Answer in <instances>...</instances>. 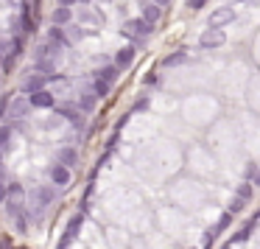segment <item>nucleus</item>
<instances>
[{
    "mask_svg": "<svg viewBox=\"0 0 260 249\" xmlns=\"http://www.w3.org/2000/svg\"><path fill=\"white\" fill-rule=\"evenodd\" d=\"M235 23V9L232 6H221V9H213L207 17V28H224V25Z\"/></svg>",
    "mask_w": 260,
    "mask_h": 249,
    "instance_id": "nucleus-3",
    "label": "nucleus"
},
{
    "mask_svg": "<svg viewBox=\"0 0 260 249\" xmlns=\"http://www.w3.org/2000/svg\"><path fill=\"white\" fill-rule=\"evenodd\" d=\"M187 59H190V53H187L185 48H179V51L168 53V56L162 59V65H165V68H179V65H185Z\"/></svg>",
    "mask_w": 260,
    "mask_h": 249,
    "instance_id": "nucleus-10",
    "label": "nucleus"
},
{
    "mask_svg": "<svg viewBox=\"0 0 260 249\" xmlns=\"http://www.w3.org/2000/svg\"><path fill=\"white\" fill-rule=\"evenodd\" d=\"M230 224H232V215L224 210V213H221V219L215 221V224L210 227L207 232H204V246H202V249H210V246H213V243L221 238V232H224V230H230Z\"/></svg>",
    "mask_w": 260,
    "mask_h": 249,
    "instance_id": "nucleus-2",
    "label": "nucleus"
},
{
    "mask_svg": "<svg viewBox=\"0 0 260 249\" xmlns=\"http://www.w3.org/2000/svg\"><path fill=\"white\" fill-rule=\"evenodd\" d=\"M148 107H151V98H148V96H140L135 101V112H143V109H148Z\"/></svg>",
    "mask_w": 260,
    "mask_h": 249,
    "instance_id": "nucleus-25",
    "label": "nucleus"
},
{
    "mask_svg": "<svg viewBox=\"0 0 260 249\" xmlns=\"http://www.w3.org/2000/svg\"><path fill=\"white\" fill-rule=\"evenodd\" d=\"M76 160H79V151H76V148H62V151H59V163H62L64 168H68V165H76Z\"/></svg>",
    "mask_w": 260,
    "mask_h": 249,
    "instance_id": "nucleus-18",
    "label": "nucleus"
},
{
    "mask_svg": "<svg viewBox=\"0 0 260 249\" xmlns=\"http://www.w3.org/2000/svg\"><path fill=\"white\" fill-rule=\"evenodd\" d=\"M159 17H162V9L157 6V3H146V0H143V20H146V23H159Z\"/></svg>",
    "mask_w": 260,
    "mask_h": 249,
    "instance_id": "nucleus-11",
    "label": "nucleus"
},
{
    "mask_svg": "<svg viewBox=\"0 0 260 249\" xmlns=\"http://www.w3.org/2000/svg\"><path fill=\"white\" fill-rule=\"evenodd\" d=\"M243 207H246V202H243V199H238V196H232V202L226 204V213H230V215H238Z\"/></svg>",
    "mask_w": 260,
    "mask_h": 249,
    "instance_id": "nucleus-21",
    "label": "nucleus"
},
{
    "mask_svg": "<svg viewBox=\"0 0 260 249\" xmlns=\"http://www.w3.org/2000/svg\"><path fill=\"white\" fill-rule=\"evenodd\" d=\"M254 171H257V163H249V165H246V174H243V176H246V182H252Z\"/></svg>",
    "mask_w": 260,
    "mask_h": 249,
    "instance_id": "nucleus-27",
    "label": "nucleus"
},
{
    "mask_svg": "<svg viewBox=\"0 0 260 249\" xmlns=\"http://www.w3.org/2000/svg\"><path fill=\"white\" fill-rule=\"evenodd\" d=\"M118 76H120V68H115V65H107V68L95 70V79H98V81H104V84H109V87H112L115 81H118Z\"/></svg>",
    "mask_w": 260,
    "mask_h": 249,
    "instance_id": "nucleus-8",
    "label": "nucleus"
},
{
    "mask_svg": "<svg viewBox=\"0 0 260 249\" xmlns=\"http://www.w3.org/2000/svg\"><path fill=\"white\" fill-rule=\"evenodd\" d=\"M199 45H202L204 51L226 45V31H224V28H207V31H202V37H199Z\"/></svg>",
    "mask_w": 260,
    "mask_h": 249,
    "instance_id": "nucleus-4",
    "label": "nucleus"
},
{
    "mask_svg": "<svg viewBox=\"0 0 260 249\" xmlns=\"http://www.w3.org/2000/svg\"><path fill=\"white\" fill-rule=\"evenodd\" d=\"M79 3H90V0H79Z\"/></svg>",
    "mask_w": 260,
    "mask_h": 249,
    "instance_id": "nucleus-35",
    "label": "nucleus"
},
{
    "mask_svg": "<svg viewBox=\"0 0 260 249\" xmlns=\"http://www.w3.org/2000/svg\"><path fill=\"white\" fill-rule=\"evenodd\" d=\"M9 107H12V96H3L0 98V120L9 118Z\"/></svg>",
    "mask_w": 260,
    "mask_h": 249,
    "instance_id": "nucleus-23",
    "label": "nucleus"
},
{
    "mask_svg": "<svg viewBox=\"0 0 260 249\" xmlns=\"http://www.w3.org/2000/svg\"><path fill=\"white\" fill-rule=\"evenodd\" d=\"M12 140V126H0V148H9Z\"/></svg>",
    "mask_w": 260,
    "mask_h": 249,
    "instance_id": "nucleus-22",
    "label": "nucleus"
},
{
    "mask_svg": "<svg viewBox=\"0 0 260 249\" xmlns=\"http://www.w3.org/2000/svg\"><path fill=\"white\" fill-rule=\"evenodd\" d=\"M79 23L104 25V14H101V12H90V9H81V12H79Z\"/></svg>",
    "mask_w": 260,
    "mask_h": 249,
    "instance_id": "nucleus-14",
    "label": "nucleus"
},
{
    "mask_svg": "<svg viewBox=\"0 0 260 249\" xmlns=\"http://www.w3.org/2000/svg\"><path fill=\"white\" fill-rule=\"evenodd\" d=\"M109 90H112V87L104 84V81H98V79L92 81V92H95V96H101V98H104V96H109Z\"/></svg>",
    "mask_w": 260,
    "mask_h": 249,
    "instance_id": "nucleus-24",
    "label": "nucleus"
},
{
    "mask_svg": "<svg viewBox=\"0 0 260 249\" xmlns=\"http://www.w3.org/2000/svg\"><path fill=\"white\" fill-rule=\"evenodd\" d=\"M28 104L31 107H56V98H53V92L40 90V92H34V96L28 98Z\"/></svg>",
    "mask_w": 260,
    "mask_h": 249,
    "instance_id": "nucleus-9",
    "label": "nucleus"
},
{
    "mask_svg": "<svg viewBox=\"0 0 260 249\" xmlns=\"http://www.w3.org/2000/svg\"><path fill=\"white\" fill-rule=\"evenodd\" d=\"M51 179L56 182V185H68V182H70V171L64 168V165H53V168H51Z\"/></svg>",
    "mask_w": 260,
    "mask_h": 249,
    "instance_id": "nucleus-15",
    "label": "nucleus"
},
{
    "mask_svg": "<svg viewBox=\"0 0 260 249\" xmlns=\"http://www.w3.org/2000/svg\"><path fill=\"white\" fill-rule=\"evenodd\" d=\"M254 227H257V221L249 219L246 224H243L241 230H238L235 235H232V241H230V243H243V241H249V238H252V232H254Z\"/></svg>",
    "mask_w": 260,
    "mask_h": 249,
    "instance_id": "nucleus-12",
    "label": "nucleus"
},
{
    "mask_svg": "<svg viewBox=\"0 0 260 249\" xmlns=\"http://www.w3.org/2000/svg\"><path fill=\"white\" fill-rule=\"evenodd\" d=\"M232 3H243V0H226V6H232Z\"/></svg>",
    "mask_w": 260,
    "mask_h": 249,
    "instance_id": "nucleus-33",
    "label": "nucleus"
},
{
    "mask_svg": "<svg viewBox=\"0 0 260 249\" xmlns=\"http://www.w3.org/2000/svg\"><path fill=\"white\" fill-rule=\"evenodd\" d=\"M104 3H109V0H104Z\"/></svg>",
    "mask_w": 260,
    "mask_h": 249,
    "instance_id": "nucleus-36",
    "label": "nucleus"
},
{
    "mask_svg": "<svg viewBox=\"0 0 260 249\" xmlns=\"http://www.w3.org/2000/svg\"><path fill=\"white\" fill-rule=\"evenodd\" d=\"M135 53H137V48H135V45L120 48V51L115 53V68H120V70L132 68V62H135Z\"/></svg>",
    "mask_w": 260,
    "mask_h": 249,
    "instance_id": "nucleus-5",
    "label": "nucleus"
},
{
    "mask_svg": "<svg viewBox=\"0 0 260 249\" xmlns=\"http://www.w3.org/2000/svg\"><path fill=\"white\" fill-rule=\"evenodd\" d=\"M56 109H59V115H64V118L76 126V129H81V126H84V115H81L73 104H62V107H56Z\"/></svg>",
    "mask_w": 260,
    "mask_h": 249,
    "instance_id": "nucleus-6",
    "label": "nucleus"
},
{
    "mask_svg": "<svg viewBox=\"0 0 260 249\" xmlns=\"http://www.w3.org/2000/svg\"><path fill=\"white\" fill-rule=\"evenodd\" d=\"M120 31H123V37H129V40L135 42V48H140L143 42L148 40V34L154 31V25H151V23H146L143 17H135V20H126Z\"/></svg>",
    "mask_w": 260,
    "mask_h": 249,
    "instance_id": "nucleus-1",
    "label": "nucleus"
},
{
    "mask_svg": "<svg viewBox=\"0 0 260 249\" xmlns=\"http://www.w3.org/2000/svg\"><path fill=\"white\" fill-rule=\"evenodd\" d=\"M79 0H59V6H64V9H70V6H76Z\"/></svg>",
    "mask_w": 260,
    "mask_h": 249,
    "instance_id": "nucleus-30",
    "label": "nucleus"
},
{
    "mask_svg": "<svg viewBox=\"0 0 260 249\" xmlns=\"http://www.w3.org/2000/svg\"><path fill=\"white\" fill-rule=\"evenodd\" d=\"M252 219H254V221H260V210H257V213H254V215H252Z\"/></svg>",
    "mask_w": 260,
    "mask_h": 249,
    "instance_id": "nucleus-34",
    "label": "nucleus"
},
{
    "mask_svg": "<svg viewBox=\"0 0 260 249\" xmlns=\"http://www.w3.org/2000/svg\"><path fill=\"white\" fill-rule=\"evenodd\" d=\"M143 84H157V73H148L146 79H143Z\"/></svg>",
    "mask_w": 260,
    "mask_h": 249,
    "instance_id": "nucleus-28",
    "label": "nucleus"
},
{
    "mask_svg": "<svg viewBox=\"0 0 260 249\" xmlns=\"http://www.w3.org/2000/svg\"><path fill=\"white\" fill-rule=\"evenodd\" d=\"M48 81H51V76H31V79H25L23 81V92H31V96H34V92H40V90H45V84Z\"/></svg>",
    "mask_w": 260,
    "mask_h": 249,
    "instance_id": "nucleus-7",
    "label": "nucleus"
},
{
    "mask_svg": "<svg viewBox=\"0 0 260 249\" xmlns=\"http://www.w3.org/2000/svg\"><path fill=\"white\" fill-rule=\"evenodd\" d=\"M235 196H238V199H243V202L249 204V202H252V196H254V185H252V182H246V179H243L241 185L235 188Z\"/></svg>",
    "mask_w": 260,
    "mask_h": 249,
    "instance_id": "nucleus-16",
    "label": "nucleus"
},
{
    "mask_svg": "<svg viewBox=\"0 0 260 249\" xmlns=\"http://www.w3.org/2000/svg\"><path fill=\"white\" fill-rule=\"evenodd\" d=\"M151 3H157L159 9H162V6H171V0H151Z\"/></svg>",
    "mask_w": 260,
    "mask_h": 249,
    "instance_id": "nucleus-31",
    "label": "nucleus"
},
{
    "mask_svg": "<svg viewBox=\"0 0 260 249\" xmlns=\"http://www.w3.org/2000/svg\"><path fill=\"white\" fill-rule=\"evenodd\" d=\"M84 37H87V31L81 28V25H70V28H68V40L70 42H81Z\"/></svg>",
    "mask_w": 260,
    "mask_h": 249,
    "instance_id": "nucleus-20",
    "label": "nucleus"
},
{
    "mask_svg": "<svg viewBox=\"0 0 260 249\" xmlns=\"http://www.w3.org/2000/svg\"><path fill=\"white\" fill-rule=\"evenodd\" d=\"M70 20H73V12H70V9L59 6L56 12H53V25H59V28H62V25H68Z\"/></svg>",
    "mask_w": 260,
    "mask_h": 249,
    "instance_id": "nucleus-17",
    "label": "nucleus"
},
{
    "mask_svg": "<svg viewBox=\"0 0 260 249\" xmlns=\"http://www.w3.org/2000/svg\"><path fill=\"white\" fill-rule=\"evenodd\" d=\"M48 42H53V45H59V48L70 45V40H68V31H64V28H59V25H53V28L48 31Z\"/></svg>",
    "mask_w": 260,
    "mask_h": 249,
    "instance_id": "nucleus-13",
    "label": "nucleus"
},
{
    "mask_svg": "<svg viewBox=\"0 0 260 249\" xmlns=\"http://www.w3.org/2000/svg\"><path fill=\"white\" fill-rule=\"evenodd\" d=\"M252 185L260 188V165H257V171H254V176H252Z\"/></svg>",
    "mask_w": 260,
    "mask_h": 249,
    "instance_id": "nucleus-29",
    "label": "nucleus"
},
{
    "mask_svg": "<svg viewBox=\"0 0 260 249\" xmlns=\"http://www.w3.org/2000/svg\"><path fill=\"white\" fill-rule=\"evenodd\" d=\"M207 6V0H187V9L190 12H199V9H204Z\"/></svg>",
    "mask_w": 260,
    "mask_h": 249,
    "instance_id": "nucleus-26",
    "label": "nucleus"
},
{
    "mask_svg": "<svg viewBox=\"0 0 260 249\" xmlns=\"http://www.w3.org/2000/svg\"><path fill=\"white\" fill-rule=\"evenodd\" d=\"M95 104H98V96L95 92H84V96H81V101H79V107L84 109V112H92V109H95Z\"/></svg>",
    "mask_w": 260,
    "mask_h": 249,
    "instance_id": "nucleus-19",
    "label": "nucleus"
},
{
    "mask_svg": "<svg viewBox=\"0 0 260 249\" xmlns=\"http://www.w3.org/2000/svg\"><path fill=\"white\" fill-rule=\"evenodd\" d=\"M249 6H260V0H246Z\"/></svg>",
    "mask_w": 260,
    "mask_h": 249,
    "instance_id": "nucleus-32",
    "label": "nucleus"
}]
</instances>
